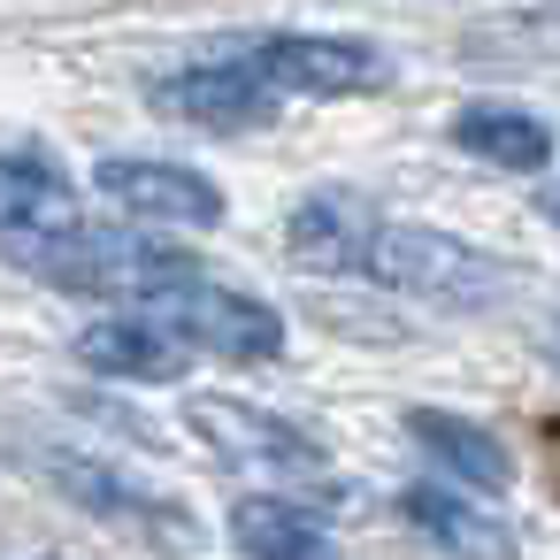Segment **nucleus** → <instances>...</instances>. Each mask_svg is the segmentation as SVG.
Returning <instances> with one entry per match:
<instances>
[{
    "label": "nucleus",
    "instance_id": "nucleus-1",
    "mask_svg": "<svg viewBox=\"0 0 560 560\" xmlns=\"http://www.w3.org/2000/svg\"><path fill=\"white\" fill-rule=\"evenodd\" d=\"M16 261L55 284V292H78V300H124V307H147L162 300L170 284L200 277L185 246L170 238H139V231H55V238H24Z\"/></svg>",
    "mask_w": 560,
    "mask_h": 560
},
{
    "label": "nucleus",
    "instance_id": "nucleus-2",
    "mask_svg": "<svg viewBox=\"0 0 560 560\" xmlns=\"http://www.w3.org/2000/svg\"><path fill=\"white\" fill-rule=\"evenodd\" d=\"M361 277L384 284V292H407V300H438V307H483V300H499L514 284L506 261L460 246L453 231L399 223V215H376L369 254H361Z\"/></svg>",
    "mask_w": 560,
    "mask_h": 560
},
{
    "label": "nucleus",
    "instance_id": "nucleus-3",
    "mask_svg": "<svg viewBox=\"0 0 560 560\" xmlns=\"http://www.w3.org/2000/svg\"><path fill=\"white\" fill-rule=\"evenodd\" d=\"M192 353H215V361H277L284 353V323L269 300L254 292H231V284H208V277H185L170 284L162 300H147Z\"/></svg>",
    "mask_w": 560,
    "mask_h": 560
},
{
    "label": "nucleus",
    "instance_id": "nucleus-4",
    "mask_svg": "<svg viewBox=\"0 0 560 560\" xmlns=\"http://www.w3.org/2000/svg\"><path fill=\"white\" fill-rule=\"evenodd\" d=\"M246 70L284 101H338V93H369L392 78V62L361 39H330V32H277V39H254L246 47Z\"/></svg>",
    "mask_w": 560,
    "mask_h": 560
},
{
    "label": "nucleus",
    "instance_id": "nucleus-5",
    "mask_svg": "<svg viewBox=\"0 0 560 560\" xmlns=\"http://www.w3.org/2000/svg\"><path fill=\"white\" fill-rule=\"evenodd\" d=\"M192 430L223 460L254 468L261 483H315V491H330V460H323V445L300 422H277V415L238 407V399H192Z\"/></svg>",
    "mask_w": 560,
    "mask_h": 560
},
{
    "label": "nucleus",
    "instance_id": "nucleus-6",
    "mask_svg": "<svg viewBox=\"0 0 560 560\" xmlns=\"http://www.w3.org/2000/svg\"><path fill=\"white\" fill-rule=\"evenodd\" d=\"M93 185H101V200H108L116 215H131V223H162V231H208V223H223V192H215L200 170H185V162L108 154V162L93 170Z\"/></svg>",
    "mask_w": 560,
    "mask_h": 560
},
{
    "label": "nucleus",
    "instance_id": "nucleus-7",
    "mask_svg": "<svg viewBox=\"0 0 560 560\" xmlns=\"http://www.w3.org/2000/svg\"><path fill=\"white\" fill-rule=\"evenodd\" d=\"M78 361L101 369V376H124V384H177L192 369V346L154 307H116L108 323L78 330Z\"/></svg>",
    "mask_w": 560,
    "mask_h": 560
},
{
    "label": "nucleus",
    "instance_id": "nucleus-8",
    "mask_svg": "<svg viewBox=\"0 0 560 560\" xmlns=\"http://www.w3.org/2000/svg\"><path fill=\"white\" fill-rule=\"evenodd\" d=\"M154 101H162L170 116L200 124V131H254V124H269V116H277V93L246 70V55H238V62L177 70V78H162V85H154Z\"/></svg>",
    "mask_w": 560,
    "mask_h": 560
},
{
    "label": "nucleus",
    "instance_id": "nucleus-9",
    "mask_svg": "<svg viewBox=\"0 0 560 560\" xmlns=\"http://www.w3.org/2000/svg\"><path fill=\"white\" fill-rule=\"evenodd\" d=\"M407 438L422 445V460H430L445 483H468L476 499H499V491L514 483V460H506V445H499L483 422H468V415L415 407V415H407Z\"/></svg>",
    "mask_w": 560,
    "mask_h": 560
},
{
    "label": "nucleus",
    "instance_id": "nucleus-10",
    "mask_svg": "<svg viewBox=\"0 0 560 560\" xmlns=\"http://www.w3.org/2000/svg\"><path fill=\"white\" fill-rule=\"evenodd\" d=\"M376 200H361V192H315V200H300V215H292V261L300 269H330V277H361V254H369V231H376Z\"/></svg>",
    "mask_w": 560,
    "mask_h": 560
},
{
    "label": "nucleus",
    "instance_id": "nucleus-11",
    "mask_svg": "<svg viewBox=\"0 0 560 560\" xmlns=\"http://www.w3.org/2000/svg\"><path fill=\"white\" fill-rule=\"evenodd\" d=\"M55 231H78L70 177H55L32 154H0V238L24 246V238H55Z\"/></svg>",
    "mask_w": 560,
    "mask_h": 560
},
{
    "label": "nucleus",
    "instance_id": "nucleus-12",
    "mask_svg": "<svg viewBox=\"0 0 560 560\" xmlns=\"http://www.w3.org/2000/svg\"><path fill=\"white\" fill-rule=\"evenodd\" d=\"M453 147H468V154H483L491 170H514V177H529V170L552 162L545 116H529V108H514V101H468V108L453 116Z\"/></svg>",
    "mask_w": 560,
    "mask_h": 560
},
{
    "label": "nucleus",
    "instance_id": "nucleus-13",
    "mask_svg": "<svg viewBox=\"0 0 560 560\" xmlns=\"http://www.w3.org/2000/svg\"><path fill=\"white\" fill-rule=\"evenodd\" d=\"M399 506H407V522H415L422 537H438V545L460 552V560H514V529H506L499 514H483V499H460V491H445V483H415Z\"/></svg>",
    "mask_w": 560,
    "mask_h": 560
},
{
    "label": "nucleus",
    "instance_id": "nucleus-14",
    "mask_svg": "<svg viewBox=\"0 0 560 560\" xmlns=\"http://www.w3.org/2000/svg\"><path fill=\"white\" fill-rule=\"evenodd\" d=\"M231 545L246 560H338V545L277 491H246L231 506Z\"/></svg>",
    "mask_w": 560,
    "mask_h": 560
},
{
    "label": "nucleus",
    "instance_id": "nucleus-15",
    "mask_svg": "<svg viewBox=\"0 0 560 560\" xmlns=\"http://www.w3.org/2000/svg\"><path fill=\"white\" fill-rule=\"evenodd\" d=\"M552 223H560V192H552Z\"/></svg>",
    "mask_w": 560,
    "mask_h": 560
},
{
    "label": "nucleus",
    "instance_id": "nucleus-16",
    "mask_svg": "<svg viewBox=\"0 0 560 560\" xmlns=\"http://www.w3.org/2000/svg\"><path fill=\"white\" fill-rule=\"evenodd\" d=\"M39 560H55V552H39Z\"/></svg>",
    "mask_w": 560,
    "mask_h": 560
}]
</instances>
